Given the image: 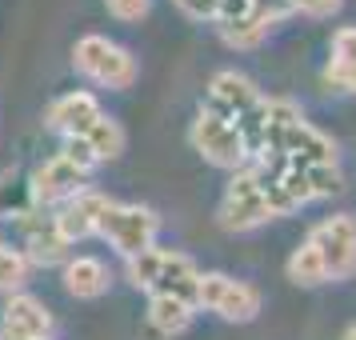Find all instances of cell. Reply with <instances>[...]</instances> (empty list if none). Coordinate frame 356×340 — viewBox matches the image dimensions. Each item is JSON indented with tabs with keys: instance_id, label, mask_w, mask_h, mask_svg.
I'll list each match as a JSON object with an SVG mask.
<instances>
[{
	"instance_id": "obj_9",
	"label": "cell",
	"mask_w": 356,
	"mask_h": 340,
	"mask_svg": "<svg viewBox=\"0 0 356 340\" xmlns=\"http://www.w3.org/2000/svg\"><path fill=\"white\" fill-rule=\"evenodd\" d=\"M260 88L244 72H236V68H220V72H212L209 88H204V113L220 116V120H228V124H236L241 116H248L252 108L260 104Z\"/></svg>"
},
{
	"instance_id": "obj_2",
	"label": "cell",
	"mask_w": 356,
	"mask_h": 340,
	"mask_svg": "<svg viewBox=\"0 0 356 340\" xmlns=\"http://www.w3.org/2000/svg\"><path fill=\"white\" fill-rule=\"evenodd\" d=\"M72 68L81 72L84 81L100 84V88H116V92L132 88L136 76H140L136 56L124 44H116V40H108L100 33H88L72 44Z\"/></svg>"
},
{
	"instance_id": "obj_16",
	"label": "cell",
	"mask_w": 356,
	"mask_h": 340,
	"mask_svg": "<svg viewBox=\"0 0 356 340\" xmlns=\"http://www.w3.org/2000/svg\"><path fill=\"white\" fill-rule=\"evenodd\" d=\"M324 81L332 88H344L356 97V29L344 24L332 33V49H328V65H324Z\"/></svg>"
},
{
	"instance_id": "obj_27",
	"label": "cell",
	"mask_w": 356,
	"mask_h": 340,
	"mask_svg": "<svg viewBox=\"0 0 356 340\" xmlns=\"http://www.w3.org/2000/svg\"><path fill=\"white\" fill-rule=\"evenodd\" d=\"M188 20H216V0H172Z\"/></svg>"
},
{
	"instance_id": "obj_26",
	"label": "cell",
	"mask_w": 356,
	"mask_h": 340,
	"mask_svg": "<svg viewBox=\"0 0 356 340\" xmlns=\"http://www.w3.org/2000/svg\"><path fill=\"white\" fill-rule=\"evenodd\" d=\"M252 13V0H216V20L212 24H228V20H241Z\"/></svg>"
},
{
	"instance_id": "obj_7",
	"label": "cell",
	"mask_w": 356,
	"mask_h": 340,
	"mask_svg": "<svg viewBox=\"0 0 356 340\" xmlns=\"http://www.w3.org/2000/svg\"><path fill=\"white\" fill-rule=\"evenodd\" d=\"M188 145H193L209 164L228 168V172H236V168L248 164V148H244L236 124H228V120L204 113V108H200V113L193 116V124H188Z\"/></svg>"
},
{
	"instance_id": "obj_28",
	"label": "cell",
	"mask_w": 356,
	"mask_h": 340,
	"mask_svg": "<svg viewBox=\"0 0 356 340\" xmlns=\"http://www.w3.org/2000/svg\"><path fill=\"white\" fill-rule=\"evenodd\" d=\"M340 340H356V324H353V328H344V337H340Z\"/></svg>"
},
{
	"instance_id": "obj_25",
	"label": "cell",
	"mask_w": 356,
	"mask_h": 340,
	"mask_svg": "<svg viewBox=\"0 0 356 340\" xmlns=\"http://www.w3.org/2000/svg\"><path fill=\"white\" fill-rule=\"evenodd\" d=\"M292 4H296V13H305L312 20H324V17H332V13H340L344 0H292Z\"/></svg>"
},
{
	"instance_id": "obj_24",
	"label": "cell",
	"mask_w": 356,
	"mask_h": 340,
	"mask_svg": "<svg viewBox=\"0 0 356 340\" xmlns=\"http://www.w3.org/2000/svg\"><path fill=\"white\" fill-rule=\"evenodd\" d=\"M252 13L264 17L268 24H276V20L292 17V13H296V4H292V0H252Z\"/></svg>"
},
{
	"instance_id": "obj_12",
	"label": "cell",
	"mask_w": 356,
	"mask_h": 340,
	"mask_svg": "<svg viewBox=\"0 0 356 340\" xmlns=\"http://www.w3.org/2000/svg\"><path fill=\"white\" fill-rule=\"evenodd\" d=\"M108 204H113V196H104L100 188H81L72 200H65V204L56 209V225L65 232V241L76 244V241L97 236L100 216L108 212Z\"/></svg>"
},
{
	"instance_id": "obj_3",
	"label": "cell",
	"mask_w": 356,
	"mask_h": 340,
	"mask_svg": "<svg viewBox=\"0 0 356 340\" xmlns=\"http://www.w3.org/2000/svg\"><path fill=\"white\" fill-rule=\"evenodd\" d=\"M216 216H220V228L225 232H252V228L276 220V212L268 204V196H264V184H260L252 164H244V168H236L228 177Z\"/></svg>"
},
{
	"instance_id": "obj_18",
	"label": "cell",
	"mask_w": 356,
	"mask_h": 340,
	"mask_svg": "<svg viewBox=\"0 0 356 340\" xmlns=\"http://www.w3.org/2000/svg\"><path fill=\"white\" fill-rule=\"evenodd\" d=\"M68 140H72V136H68ZM81 140L92 148V152H97L100 164H104V161H116V156L124 152V145H129V136H124V129H120V120H116V116H108V113L100 116V120H97L88 132H84Z\"/></svg>"
},
{
	"instance_id": "obj_17",
	"label": "cell",
	"mask_w": 356,
	"mask_h": 340,
	"mask_svg": "<svg viewBox=\"0 0 356 340\" xmlns=\"http://www.w3.org/2000/svg\"><path fill=\"white\" fill-rule=\"evenodd\" d=\"M200 308L188 305V300H177V296H148V328L156 337H180L188 332Z\"/></svg>"
},
{
	"instance_id": "obj_13",
	"label": "cell",
	"mask_w": 356,
	"mask_h": 340,
	"mask_svg": "<svg viewBox=\"0 0 356 340\" xmlns=\"http://www.w3.org/2000/svg\"><path fill=\"white\" fill-rule=\"evenodd\" d=\"M100 116H104L100 100L92 97V92H84V88H76V92H65V97L52 100L49 113H44V124L68 140V136H84Z\"/></svg>"
},
{
	"instance_id": "obj_23",
	"label": "cell",
	"mask_w": 356,
	"mask_h": 340,
	"mask_svg": "<svg viewBox=\"0 0 356 340\" xmlns=\"http://www.w3.org/2000/svg\"><path fill=\"white\" fill-rule=\"evenodd\" d=\"M104 4H108V13H113L116 20H124V24L148 17V8H152V0H104Z\"/></svg>"
},
{
	"instance_id": "obj_22",
	"label": "cell",
	"mask_w": 356,
	"mask_h": 340,
	"mask_svg": "<svg viewBox=\"0 0 356 340\" xmlns=\"http://www.w3.org/2000/svg\"><path fill=\"white\" fill-rule=\"evenodd\" d=\"M60 156H65L68 164H76V168H81L84 177H92V168H100L97 152H92V148L84 145L81 136H72V140H65V145H60Z\"/></svg>"
},
{
	"instance_id": "obj_4",
	"label": "cell",
	"mask_w": 356,
	"mask_h": 340,
	"mask_svg": "<svg viewBox=\"0 0 356 340\" xmlns=\"http://www.w3.org/2000/svg\"><path fill=\"white\" fill-rule=\"evenodd\" d=\"M100 241H108L120 252V257H140L148 252L156 236H161V216L148 209V204H108V212L100 216V228H97Z\"/></svg>"
},
{
	"instance_id": "obj_5",
	"label": "cell",
	"mask_w": 356,
	"mask_h": 340,
	"mask_svg": "<svg viewBox=\"0 0 356 340\" xmlns=\"http://www.w3.org/2000/svg\"><path fill=\"white\" fill-rule=\"evenodd\" d=\"M196 308L216 312V316L228 321V324H248V321H257L260 316L264 296H260L257 284L236 280V276H228V273H200V296H196Z\"/></svg>"
},
{
	"instance_id": "obj_11",
	"label": "cell",
	"mask_w": 356,
	"mask_h": 340,
	"mask_svg": "<svg viewBox=\"0 0 356 340\" xmlns=\"http://www.w3.org/2000/svg\"><path fill=\"white\" fill-rule=\"evenodd\" d=\"M52 312L33 292H13L0 312V340H52Z\"/></svg>"
},
{
	"instance_id": "obj_1",
	"label": "cell",
	"mask_w": 356,
	"mask_h": 340,
	"mask_svg": "<svg viewBox=\"0 0 356 340\" xmlns=\"http://www.w3.org/2000/svg\"><path fill=\"white\" fill-rule=\"evenodd\" d=\"M124 276H129L132 289L148 292V296H177L188 305H196V296H200V268H196L193 257H184L177 248L152 244L140 257H129Z\"/></svg>"
},
{
	"instance_id": "obj_15",
	"label": "cell",
	"mask_w": 356,
	"mask_h": 340,
	"mask_svg": "<svg viewBox=\"0 0 356 340\" xmlns=\"http://www.w3.org/2000/svg\"><path fill=\"white\" fill-rule=\"evenodd\" d=\"M113 284V273L97 257H68L65 260V289L76 300H100Z\"/></svg>"
},
{
	"instance_id": "obj_20",
	"label": "cell",
	"mask_w": 356,
	"mask_h": 340,
	"mask_svg": "<svg viewBox=\"0 0 356 340\" xmlns=\"http://www.w3.org/2000/svg\"><path fill=\"white\" fill-rule=\"evenodd\" d=\"M268 29H273V24L264 17H257V13H248V17H241V20H228V24H216L220 40H225L228 49H241V52L257 49L260 40L268 36Z\"/></svg>"
},
{
	"instance_id": "obj_21",
	"label": "cell",
	"mask_w": 356,
	"mask_h": 340,
	"mask_svg": "<svg viewBox=\"0 0 356 340\" xmlns=\"http://www.w3.org/2000/svg\"><path fill=\"white\" fill-rule=\"evenodd\" d=\"M29 257L20 252V248H13V244H4L0 241V292H20V284L29 280Z\"/></svg>"
},
{
	"instance_id": "obj_10",
	"label": "cell",
	"mask_w": 356,
	"mask_h": 340,
	"mask_svg": "<svg viewBox=\"0 0 356 340\" xmlns=\"http://www.w3.org/2000/svg\"><path fill=\"white\" fill-rule=\"evenodd\" d=\"M84 184H88V177L56 152L52 161L33 168V177H29V200H33V209H60L65 200H72V196L81 193Z\"/></svg>"
},
{
	"instance_id": "obj_19",
	"label": "cell",
	"mask_w": 356,
	"mask_h": 340,
	"mask_svg": "<svg viewBox=\"0 0 356 340\" xmlns=\"http://www.w3.org/2000/svg\"><path fill=\"white\" fill-rule=\"evenodd\" d=\"M284 273L296 289H316V284H328V273H324V260L316 252V244H296L292 248L289 264H284Z\"/></svg>"
},
{
	"instance_id": "obj_6",
	"label": "cell",
	"mask_w": 356,
	"mask_h": 340,
	"mask_svg": "<svg viewBox=\"0 0 356 340\" xmlns=\"http://www.w3.org/2000/svg\"><path fill=\"white\" fill-rule=\"evenodd\" d=\"M305 241L316 244L328 280H348V276L356 273V216L353 212L324 216L321 225L308 228Z\"/></svg>"
},
{
	"instance_id": "obj_14",
	"label": "cell",
	"mask_w": 356,
	"mask_h": 340,
	"mask_svg": "<svg viewBox=\"0 0 356 340\" xmlns=\"http://www.w3.org/2000/svg\"><path fill=\"white\" fill-rule=\"evenodd\" d=\"M276 152H284L292 164H337V145H332V136H324L312 120H296L289 132H284V140Z\"/></svg>"
},
{
	"instance_id": "obj_8",
	"label": "cell",
	"mask_w": 356,
	"mask_h": 340,
	"mask_svg": "<svg viewBox=\"0 0 356 340\" xmlns=\"http://www.w3.org/2000/svg\"><path fill=\"white\" fill-rule=\"evenodd\" d=\"M20 225V236H24V257H29V264H65L68 257H72V244L65 241V232H60V225H56V212L49 209H29L17 216Z\"/></svg>"
}]
</instances>
